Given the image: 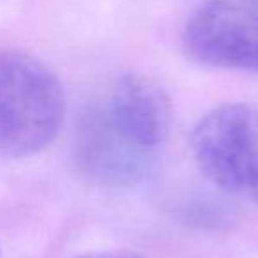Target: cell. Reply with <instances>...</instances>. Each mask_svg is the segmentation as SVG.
<instances>
[{
	"label": "cell",
	"instance_id": "obj_5",
	"mask_svg": "<svg viewBox=\"0 0 258 258\" xmlns=\"http://www.w3.org/2000/svg\"><path fill=\"white\" fill-rule=\"evenodd\" d=\"M78 170L101 186H133L156 168V156L122 140L103 120L94 103L82 113L75 135Z\"/></svg>",
	"mask_w": 258,
	"mask_h": 258
},
{
	"label": "cell",
	"instance_id": "obj_1",
	"mask_svg": "<svg viewBox=\"0 0 258 258\" xmlns=\"http://www.w3.org/2000/svg\"><path fill=\"white\" fill-rule=\"evenodd\" d=\"M64 90L37 58L0 51V154L23 158L43 151L64 120Z\"/></svg>",
	"mask_w": 258,
	"mask_h": 258
},
{
	"label": "cell",
	"instance_id": "obj_4",
	"mask_svg": "<svg viewBox=\"0 0 258 258\" xmlns=\"http://www.w3.org/2000/svg\"><path fill=\"white\" fill-rule=\"evenodd\" d=\"M94 106L122 140L152 156H158L172 129L170 99L161 87L142 75L118 76Z\"/></svg>",
	"mask_w": 258,
	"mask_h": 258
},
{
	"label": "cell",
	"instance_id": "obj_6",
	"mask_svg": "<svg viewBox=\"0 0 258 258\" xmlns=\"http://www.w3.org/2000/svg\"><path fill=\"white\" fill-rule=\"evenodd\" d=\"M76 258H144L142 254L131 251H94V253L80 254Z\"/></svg>",
	"mask_w": 258,
	"mask_h": 258
},
{
	"label": "cell",
	"instance_id": "obj_3",
	"mask_svg": "<svg viewBox=\"0 0 258 258\" xmlns=\"http://www.w3.org/2000/svg\"><path fill=\"white\" fill-rule=\"evenodd\" d=\"M182 44L200 64L258 75V6L209 0L189 16Z\"/></svg>",
	"mask_w": 258,
	"mask_h": 258
},
{
	"label": "cell",
	"instance_id": "obj_2",
	"mask_svg": "<svg viewBox=\"0 0 258 258\" xmlns=\"http://www.w3.org/2000/svg\"><path fill=\"white\" fill-rule=\"evenodd\" d=\"M191 152L214 186L258 204V106L228 103L205 113L193 129Z\"/></svg>",
	"mask_w": 258,
	"mask_h": 258
}]
</instances>
